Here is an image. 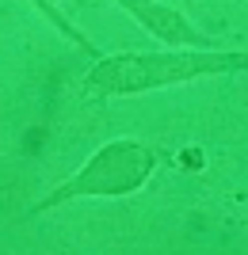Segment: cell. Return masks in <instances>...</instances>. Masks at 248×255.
<instances>
[{
  "label": "cell",
  "mask_w": 248,
  "mask_h": 255,
  "mask_svg": "<svg viewBox=\"0 0 248 255\" xmlns=\"http://www.w3.org/2000/svg\"><path fill=\"white\" fill-rule=\"evenodd\" d=\"M111 4H119L141 31H149L153 38H161L164 46H214L184 11L168 8L161 0H111Z\"/></svg>",
  "instance_id": "obj_3"
},
{
  "label": "cell",
  "mask_w": 248,
  "mask_h": 255,
  "mask_svg": "<svg viewBox=\"0 0 248 255\" xmlns=\"http://www.w3.org/2000/svg\"><path fill=\"white\" fill-rule=\"evenodd\" d=\"M31 4H34L38 11H42L46 19H50V27H54V31H61V38H65V42H73L80 53H88V57H99V53H103L96 42H92V38H84V34H80V27H73V19H69V15H65V11L57 8L54 0H31Z\"/></svg>",
  "instance_id": "obj_4"
},
{
  "label": "cell",
  "mask_w": 248,
  "mask_h": 255,
  "mask_svg": "<svg viewBox=\"0 0 248 255\" xmlns=\"http://www.w3.org/2000/svg\"><path fill=\"white\" fill-rule=\"evenodd\" d=\"M153 168H157V149L149 141H138V137L103 141L69 179H61L50 194H42L31 206V217L69 202H80V198H126L153 179Z\"/></svg>",
  "instance_id": "obj_2"
},
{
  "label": "cell",
  "mask_w": 248,
  "mask_h": 255,
  "mask_svg": "<svg viewBox=\"0 0 248 255\" xmlns=\"http://www.w3.org/2000/svg\"><path fill=\"white\" fill-rule=\"evenodd\" d=\"M248 73V50H214V46H168V50L99 53L84 73V92L92 99H126L157 88L187 84L203 76Z\"/></svg>",
  "instance_id": "obj_1"
}]
</instances>
